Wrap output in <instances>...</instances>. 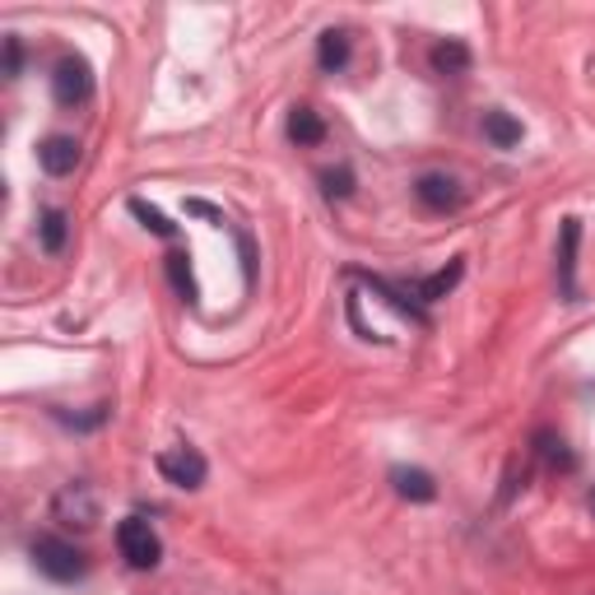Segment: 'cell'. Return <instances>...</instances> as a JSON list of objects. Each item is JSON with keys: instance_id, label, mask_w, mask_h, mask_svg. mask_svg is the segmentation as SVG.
<instances>
[{"instance_id": "6da1fadb", "label": "cell", "mask_w": 595, "mask_h": 595, "mask_svg": "<svg viewBox=\"0 0 595 595\" xmlns=\"http://www.w3.org/2000/svg\"><path fill=\"white\" fill-rule=\"evenodd\" d=\"M33 563H37L43 577L61 582V586L89 577V553L75 549L70 540H61V535H37V540H33Z\"/></svg>"}, {"instance_id": "7a4b0ae2", "label": "cell", "mask_w": 595, "mask_h": 595, "mask_svg": "<svg viewBox=\"0 0 595 595\" xmlns=\"http://www.w3.org/2000/svg\"><path fill=\"white\" fill-rule=\"evenodd\" d=\"M116 549H122V559L135 572H149V568H158V559H164V540H158V530L145 517H126L122 526H116Z\"/></svg>"}, {"instance_id": "3957f363", "label": "cell", "mask_w": 595, "mask_h": 595, "mask_svg": "<svg viewBox=\"0 0 595 595\" xmlns=\"http://www.w3.org/2000/svg\"><path fill=\"white\" fill-rule=\"evenodd\" d=\"M52 517L61 526H75V530H93L98 517H103V507H98V493L89 484H66L52 498Z\"/></svg>"}, {"instance_id": "277c9868", "label": "cell", "mask_w": 595, "mask_h": 595, "mask_svg": "<svg viewBox=\"0 0 595 595\" xmlns=\"http://www.w3.org/2000/svg\"><path fill=\"white\" fill-rule=\"evenodd\" d=\"M154 465H158V474H164L168 484H177V489H201L205 474H210L205 456L195 451V447H168V451H158Z\"/></svg>"}, {"instance_id": "5b68a950", "label": "cell", "mask_w": 595, "mask_h": 595, "mask_svg": "<svg viewBox=\"0 0 595 595\" xmlns=\"http://www.w3.org/2000/svg\"><path fill=\"white\" fill-rule=\"evenodd\" d=\"M52 93H56V103H66V108L89 103L93 70H89L85 56H66V61H56V70H52Z\"/></svg>"}, {"instance_id": "8992f818", "label": "cell", "mask_w": 595, "mask_h": 595, "mask_svg": "<svg viewBox=\"0 0 595 595\" xmlns=\"http://www.w3.org/2000/svg\"><path fill=\"white\" fill-rule=\"evenodd\" d=\"M414 195H419V205L447 214V210H456L465 201V187L456 182V177H447V172H424L419 182H414Z\"/></svg>"}, {"instance_id": "52a82bcc", "label": "cell", "mask_w": 595, "mask_h": 595, "mask_svg": "<svg viewBox=\"0 0 595 595\" xmlns=\"http://www.w3.org/2000/svg\"><path fill=\"white\" fill-rule=\"evenodd\" d=\"M577 243H582V220H563V228H559V289L568 303H577Z\"/></svg>"}, {"instance_id": "ba28073f", "label": "cell", "mask_w": 595, "mask_h": 595, "mask_svg": "<svg viewBox=\"0 0 595 595\" xmlns=\"http://www.w3.org/2000/svg\"><path fill=\"white\" fill-rule=\"evenodd\" d=\"M37 164H43V172H52V177L75 172V164H79V141H70V135H47V141L37 145Z\"/></svg>"}, {"instance_id": "9c48e42d", "label": "cell", "mask_w": 595, "mask_h": 595, "mask_svg": "<svg viewBox=\"0 0 595 595\" xmlns=\"http://www.w3.org/2000/svg\"><path fill=\"white\" fill-rule=\"evenodd\" d=\"M391 484L409 503H433V498H438V480H433L428 470H419V465H395L391 470Z\"/></svg>"}, {"instance_id": "30bf717a", "label": "cell", "mask_w": 595, "mask_h": 595, "mask_svg": "<svg viewBox=\"0 0 595 595\" xmlns=\"http://www.w3.org/2000/svg\"><path fill=\"white\" fill-rule=\"evenodd\" d=\"M535 456H540V461L553 470V474H568V470H577V456H572L568 451V442L559 438V433H553V428H540V433H535Z\"/></svg>"}, {"instance_id": "8fae6325", "label": "cell", "mask_w": 595, "mask_h": 595, "mask_svg": "<svg viewBox=\"0 0 595 595\" xmlns=\"http://www.w3.org/2000/svg\"><path fill=\"white\" fill-rule=\"evenodd\" d=\"M484 135H489V145H493V149H517L526 131H521V122H517L512 112H498V108H493V112H484Z\"/></svg>"}, {"instance_id": "7c38bea8", "label": "cell", "mask_w": 595, "mask_h": 595, "mask_svg": "<svg viewBox=\"0 0 595 595\" xmlns=\"http://www.w3.org/2000/svg\"><path fill=\"white\" fill-rule=\"evenodd\" d=\"M316 66H322L326 75L345 70V66H349V33H340V29H326L322 37H316Z\"/></svg>"}, {"instance_id": "4fadbf2b", "label": "cell", "mask_w": 595, "mask_h": 595, "mask_svg": "<svg viewBox=\"0 0 595 595\" xmlns=\"http://www.w3.org/2000/svg\"><path fill=\"white\" fill-rule=\"evenodd\" d=\"M289 141H293V145H322V141H326L322 112H312L307 103L293 108V112H289Z\"/></svg>"}, {"instance_id": "5bb4252c", "label": "cell", "mask_w": 595, "mask_h": 595, "mask_svg": "<svg viewBox=\"0 0 595 595\" xmlns=\"http://www.w3.org/2000/svg\"><path fill=\"white\" fill-rule=\"evenodd\" d=\"M461 274H465V256H456L447 270H438V274H428V280L414 284V293H419L424 303H438V298H447L456 284H461Z\"/></svg>"}, {"instance_id": "9a60e30c", "label": "cell", "mask_w": 595, "mask_h": 595, "mask_svg": "<svg viewBox=\"0 0 595 595\" xmlns=\"http://www.w3.org/2000/svg\"><path fill=\"white\" fill-rule=\"evenodd\" d=\"M428 61L438 75H465L470 70V47L465 43H456V37H447V43H438L428 52Z\"/></svg>"}, {"instance_id": "2e32d148", "label": "cell", "mask_w": 595, "mask_h": 595, "mask_svg": "<svg viewBox=\"0 0 595 595\" xmlns=\"http://www.w3.org/2000/svg\"><path fill=\"white\" fill-rule=\"evenodd\" d=\"M164 270H168L172 289L182 293L187 303H195V274H191V256H187V251H168V256H164Z\"/></svg>"}, {"instance_id": "e0dca14e", "label": "cell", "mask_w": 595, "mask_h": 595, "mask_svg": "<svg viewBox=\"0 0 595 595\" xmlns=\"http://www.w3.org/2000/svg\"><path fill=\"white\" fill-rule=\"evenodd\" d=\"M126 210L135 214V220H141L149 233H158V237H177V224L168 220V214L164 210H154V205H145L141 201V195H131V201H126Z\"/></svg>"}, {"instance_id": "ac0fdd59", "label": "cell", "mask_w": 595, "mask_h": 595, "mask_svg": "<svg viewBox=\"0 0 595 595\" xmlns=\"http://www.w3.org/2000/svg\"><path fill=\"white\" fill-rule=\"evenodd\" d=\"M66 233H70L66 210H43V224H37V237H43V247H47V251H61V247H66Z\"/></svg>"}, {"instance_id": "d6986e66", "label": "cell", "mask_w": 595, "mask_h": 595, "mask_svg": "<svg viewBox=\"0 0 595 595\" xmlns=\"http://www.w3.org/2000/svg\"><path fill=\"white\" fill-rule=\"evenodd\" d=\"M322 187H326L330 201H345V195L353 191V172L349 168H330V172H322Z\"/></svg>"}, {"instance_id": "ffe728a7", "label": "cell", "mask_w": 595, "mask_h": 595, "mask_svg": "<svg viewBox=\"0 0 595 595\" xmlns=\"http://www.w3.org/2000/svg\"><path fill=\"white\" fill-rule=\"evenodd\" d=\"M19 66H24V47H19V37H5V75L14 79Z\"/></svg>"}, {"instance_id": "44dd1931", "label": "cell", "mask_w": 595, "mask_h": 595, "mask_svg": "<svg viewBox=\"0 0 595 595\" xmlns=\"http://www.w3.org/2000/svg\"><path fill=\"white\" fill-rule=\"evenodd\" d=\"M187 214H201V220L224 224V210H214V205H205V201H187Z\"/></svg>"}, {"instance_id": "7402d4cb", "label": "cell", "mask_w": 595, "mask_h": 595, "mask_svg": "<svg viewBox=\"0 0 595 595\" xmlns=\"http://www.w3.org/2000/svg\"><path fill=\"white\" fill-rule=\"evenodd\" d=\"M586 507H591V517H595V489L586 493Z\"/></svg>"}]
</instances>
